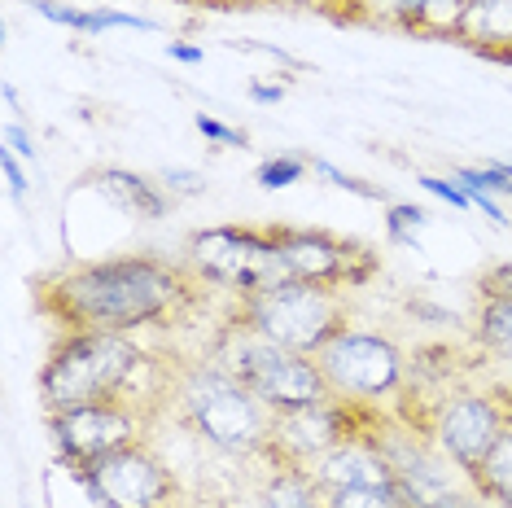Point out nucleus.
I'll use <instances>...</instances> for the list:
<instances>
[{
	"mask_svg": "<svg viewBox=\"0 0 512 508\" xmlns=\"http://www.w3.org/2000/svg\"><path fill=\"white\" fill-rule=\"evenodd\" d=\"M211 285L189 263L149 259H97L71 263L36 281V307L66 333H136L184 316Z\"/></svg>",
	"mask_w": 512,
	"mask_h": 508,
	"instance_id": "obj_1",
	"label": "nucleus"
},
{
	"mask_svg": "<svg viewBox=\"0 0 512 508\" xmlns=\"http://www.w3.org/2000/svg\"><path fill=\"white\" fill-rule=\"evenodd\" d=\"M154 364L132 333H62L40 368L44 412L84 408V403L136 399L132 386Z\"/></svg>",
	"mask_w": 512,
	"mask_h": 508,
	"instance_id": "obj_2",
	"label": "nucleus"
},
{
	"mask_svg": "<svg viewBox=\"0 0 512 508\" xmlns=\"http://www.w3.org/2000/svg\"><path fill=\"white\" fill-rule=\"evenodd\" d=\"M171 395L184 425L206 438L211 447L228 456H263L267 438H272V412L250 395L232 373H224L219 364L202 360L180 368L171 381Z\"/></svg>",
	"mask_w": 512,
	"mask_h": 508,
	"instance_id": "obj_3",
	"label": "nucleus"
},
{
	"mask_svg": "<svg viewBox=\"0 0 512 508\" xmlns=\"http://www.w3.org/2000/svg\"><path fill=\"white\" fill-rule=\"evenodd\" d=\"M206 360L237 377L267 412H294V408H311V403L333 399L316 355L285 351V346L259 338L246 325H237V320H228L219 329Z\"/></svg>",
	"mask_w": 512,
	"mask_h": 508,
	"instance_id": "obj_4",
	"label": "nucleus"
},
{
	"mask_svg": "<svg viewBox=\"0 0 512 508\" xmlns=\"http://www.w3.org/2000/svg\"><path fill=\"white\" fill-rule=\"evenodd\" d=\"M232 320L267 342L285 346V351L320 355L337 333L351 329V307H346V294L329 290V285L276 281L267 290L241 294L232 307Z\"/></svg>",
	"mask_w": 512,
	"mask_h": 508,
	"instance_id": "obj_5",
	"label": "nucleus"
},
{
	"mask_svg": "<svg viewBox=\"0 0 512 508\" xmlns=\"http://www.w3.org/2000/svg\"><path fill=\"white\" fill-rule=\"evenodd\" d=\"M184 263L202 276L206 285L228 294H254L267 290L276 281H289L281 268V250H276L272 228H241V224H224V228H202L189 237L184 246Z\"/></svg>",
	"mask_w": 512,
	"mask_h": 508,
	"instance_id": "obj_6",
	"label": "nucleus"
},
{
	"mask_svg": "<svg viewBox=\"0 0 512 508\" xmlns=\"http://www.w3.org/2000/svg\"><path fill=\"white\" fill-rule=\"evenodd\" d=\"M324 381L337 399L351 403H381L386 395L403 386L407 377V355L381 333L346 329L316 355Z\"/></svg>",
	"mask_w": 512,
	"mask_h": 508,
	"instance_id": "obj_7",
	"label": "nucleus"
},
{
	"mask_svg": "<svg viewBox=\"0 0 512 508\" xmlns=\"http://www.w3.org/2000/svg\"><path fill=\"white\" fill-rule=\"evenodd\" d=\"M145 425H149V412L136 399H110V403H84V408L49 412V438L57 447V460L71 473L110 452H123L132 443H145Z\"/></svg>",
	"mask_w": 512,
	"mask_h": 508,
	"instance_id": "obj_8",
	"label": "nucleus"
},
{
	"mask_svg": "<svg viewBox=\"0 0 512 508\" xmlns=\"http://www.w3.org/2000/svg\"><path fill=\"white\" fill-rule=\"evenodd\" d=\"M377 421L372 403H351V399H324L311 408L294 412H272V438H267L263 460L272 465H316L320 456H329L337 443H346L364 425Z\"/></svg>",
	"mask_w": 512,
	"mask_h": 508,
	"instance_id": "obj_9",
	"label": "nucleus"
},
{
	"mask_svg": "<svg viewBox=\"0 0 512 508\" xmlns=\"http://www.w3.org/2000/svg\"><path fill=\"white\" fill-rule=\"evenodd\" d=\"M276 250H281V268L289 281L329 285V290H359L377 276L381 259L364 241L333 237L324 228H272Z\"/></svg>",
	"mask_w": 512,
	"mask_h": 508,
	"instance_id": "obj_10",
	"label": "nucleus"
},
{
	"mask_svg": "<svg viewBox=\"0 0 512 508\" xmlns=\"http://www.w3.org/2000/svg\"><path fill=\"white\" fill-rule=\"evenodd\" d=\"M79 487L97 508H176L180 482L145 443L110 452L92 465L75 469Z\"/></svg>",
	"mask_w": 512,
	"mask_h": 508,
	"instance_id": "obj_11",
	"label": "nucleus"
},
{
	"mask_svg": "<svg viewBox=\"0 0 512 508\" xmlns=\"http://www.w3.org/2000/svg\"><path fill=\"white\" fill-rule=\"evenodd\" d=\"M429 430H434V443L447 456V465L473 473L495 452L499 438L512 430V412L504 408V395H495V390H460V395L438 403V417Z\"/></svg>",
	"mask_w": 512,
	"mask_h": 508,
	"instance_id": "obj_12",
	"label": "nucleus"
},
{
	"mask_svg": "<svg viewBox=\"0 0 512 508\" xmlns=\"http://www.w3.org/2000/svg\"><path fill=\"white\" fill-rule=\"evenodd\" d=\"M381 425L386 417H377L368 430L351 434L346 443H337L329 456H320L311 473L324 482V491H337V487H386V482H399L394 478V460L381 443Z\"/></svg>",
	"mask_w": 512,
	"mask_h": 508,
	"instance_id": "obj_13",
	"label": "nucleus"
},
{
	"mask_svg": "<svg viewBox=\"0 0 512 508\" xmlns=\"http://www.w3.org/2000/svg\"><path fill=\"white\" fill-rule=\"evenodd\" d=\"M346 18L368 22V27H394L407 36L451 40L464 14V0H342Z\"/></svg>",
	"mask_w": 512,
	"mask_h": 508,
	"instance_id": "obj_14",
	"label": "nucleus"
},
{
	"mask_svg": "<svg viewBox=\"0 0 512 508\" xmlns=\"http://www.w3.org/2000/svg\"><path fill=\"white\" fill-rule=\"evenodd\" d=\"M451 40L477 57L512 62V0H464Z\"/></svg>",
	"mask_w": 512,
	"mask_h": 508,
	"instance_id": "obj_15",
	"label": "nucleus"
},
{
	"mask_svg": "<svg viewBox=\"0 0 512 508\" xmlns=\"http://www.w3.org/2000/svg\"><path fill=\"white\" fill-rule=\"evenodd\" d=\"M92 189H97L110 206H119L123 215L145 219V224L167 219V211L176 206V198L162 189V180H149L141 171H127V167H101L97 176H92Z\"/></svg>",
	"mask_w": 512,
	"mask_h": 508,
	"instance_id": "obj_16",
	"label": "nucleus"
},
{
	"mask_svg": "<svg viewBox=\"0 0 512 508\" xmlns=\"http://www.w3.org/2000/svg\"><path fill=\"white\" fill-rule=\"evenodd\" d=\"M263 508H329V491L307 465H272L259 487Z\"/></svg>",
	"mask_w": 512,
	"mask_h": 508,
	"instance_id": "obj_17",
	"label": "nucleus"
},
{
	"mask_svg": "<svg viewBox=\"0 0 512 508\" xmlns=\"http://www.w3.org/2000/svg\"><path fill=\"white\" fill-rule=\"evenodd\" d=\"M473 338L482 351H491L495 360L512 364V298L504 294H482L473 311Z\"/></svg>",
	"mask_w": 512,
	"mask_h": 508,
	"instance_id": "obj_18",
	"label": "nucleus"
},
{
	"mask_svg": "<svg viewBox=\"0 0 512 508\" xmlns=\"http://www.w3.org/2000/svg\"><path fill=\"white\" fill-rule=\"evenodd\" d=\"M469 482H473V491L482 495V500H491V504L508 500L512 495V430L499 438L495 452L469 473Z\"/></svg>",
	"mask_w": 512,
	"mask_h": 508,
	"instance_id": "obj_19",
	"label": "nucleus"
},
{
	"mask_svg": "<svg viewBox=\"0 0 512 508\" xmlns=\"http://www.w3.org/2000/svg\"><path fill=\"white\" fill-rule=\"evenodd\" d=\"M329 508H412L399 482L386 487H337L329 491Z\"/></svg>",
	"mask_w": 512,
	"mask_h": 508,
	"instance_id": "obj_20",
	"label": "nucleus"
},
{
	"mask_svg": "<svg viewBox=\"0 0 512 508\" xmlns=\"http://www.w3.org/2000/svg\"><path fill=\"white\" fill-rule=\"evenodd\" d=\"M311 171L307 158H298V154H276V158H267V163H259V171H254V180L263 184V189H289V184H298L302 176Z\"/></svg>",
	"mask_w": 512,
	"mask_h": 508,
	"instance_id": "obj_21",
	"label": "nucleus"
},
{
	"mask_svg": "<svg viewBox=\"0 0 512 508\" xmlns=\"http://www.w3.org/2000/svg\"><path fill=\"white\" fill-rule=\"evenodd\" d=\"M386 228H390V241L416 246V241H421V233L429 228V211H421V206H407V202H394Z\"/></svg>",
	"mask_w": 512,
	"mask_h": 508,
	"instance_id": "obj_22",
	"label": "nucleus"
},
{
	"mask_svg": "<svg viewBox=\"0 0 512 508\" xmlns=\"http://www.w3.org/2000/svg\"><path fill=\"white\" fill-rule=\"evenodd\" d=\"M311 171H316V176H324L329 184H337V189L355 193V198H368V202H386V189H377V184H364L359 176H346L342 167L324 163V158H311Z\"/></svg>",
	"mask_w": 512,
	"mask_h": 508,
	"instance_id": "obj_23",
	"label": "nucleus"
},
{
	"mask_svg": "<svg viewBox=\"0 0 512 508\" xmlns=\"http://www.w3.org/2000/svg\"><path fill=\"white\" fill-rule=\"evenodd\" d=\"M158 180H162V189L171 193V198H202L206 193V176L202 171H184V167H167V171H158Z\"/></svg>",
	"mask_w": 512,
	"mask_h": 508,
	"instance_id": "obj_24",
	"label": "nucleus"
},
{
	"mask_svg": "<svg viewBox=\"0 0 512 508\" xmlns=\"http://www.w3.org/2000/svg\"><path fill=\"white\" fill-rule=\"evenodd\" d=\"M193 123H197V132H202L206 141H215V145H241V149H246V141H250V136L241 132V127H228V123L211 119V114H197Z\"/></svg>",
	"mask_w": 512,
	"mask_h": 508,
	"instance_id": "obj_25",
	"label": "nucleus"
},
{
	"mask_svg": "<svg viewBox=\"0 0 512 508\" xmlns=\"http://www.w3.org/2000/svg\"><path fill=\"white\" fill-rule=\"evenodd\" d=\"M421 184L429 193H438L442 202H451L456 211H473V202H469V193L460 189V180L456 176H421Z\"/></svg>",
	"mask_w": 512,
	"mask_h": 508,
	"instance_id": "obj_26",
	"label": "nucleus"
},
{
	"mask_svg": "<svg viewBox=\"0 0 512 508\" xmlns=\"http://www.w3.org/2000/svg\"><path fill=\"white\" fill-rule=\"evenodd\" d=\"M5 149H14V154H18V158H27V163H36V158H40L36 136H31L22 123H5Z\"/></svg>",
	"mask_w": 512,
	"mask_h": 508,
	"instance_id": "obj_27",
	"label": "nucleus"
},
{
	"mask_svg": "<svg viewBox=\"0 0 512 508\" xmlns=\"http://www.w3.org/2000/svg\"><path fill=\"white\" fill-rule=\"evenodd\" d=\"M0 167H5V180H9V193H14L18 202H27V171H22V163H18V154L14 149H0Z\"/></svg>",
	"mask_w": 512,
	"mask_h": 508,
	"instance_id": "obj_28",
	"label": "nucleus"
},
{
	"mask_svg": "<svg viewBox=\"0 0 512 508\" xmlns=\"http://www.w3.org/2000/svg\"><path fill=\"white\" fill-rule=\"evenodd\" d=\"M482 294H504V298H512V263H495L491 272H482Z\"/></svg>",
	"mask_w": 512,
	"mask_h": 508,
	"instance_id": "obj_29",
	"label": "nucleus"
},
{
	"mask_svg": "<svg viewBox=\"0 0 512 508\" xmlns=\"http://www.w3.org/2000/svg\"><path fill=\"white\" fill-rule=\"evenodd\" d=\"M167 53L176 57V62H184V66H197V62H206V49H193V44H167Z\"/></svg>",
	"mask_w": 512,
	"mask_h": 508,
	"instance_id": "obj_30",
	"label": "nucleus"
},
{
	"mask_svg": "<svg viewBox=\"0 0 512 508\" xmlns=\"http://www.w3.org/2000/svg\"><path fill=\"white\" fill-rule=\"evenodd\" d=\"M250 97L259 101V106H276V101L285 97V88H281V84H276V88H272V84H250Z\"/></svg>",
	"mask_w": 512,
	"mask_h": 508,
	"instance_id": "obj_31",
	"label": "nucleus"
},
{
	"mask_svg": "<svg viewBox=\"0 0 512 508\" xmlns=\"http://www.w3.org/2000/svg\"><path fill=\"white\" fill-rule=\"evenodd\" d=\"M0 92H5V101H9V110H14V114H18V92H14V84H5V88H0Z\"/></svg>",
	"mask_w": 512,
	"mask_h": 508,
	"instance_id": "obj_32",
	"label": "nucleus"
},
{
	"mask_svg": "<svg viewBox=\"0 0 512 508\" xmlns=\"http://www.w3.org/2000/svg\"><path fill=\"white\" fill-rule=\"evenodd\" d=\"M184 5H241V0H184Z\"/></svg>",
	"mask_w": 512,
	"mask_h": 508,
	"instance_id": "obj_33",
	"label": "nucleus"
},
{
	"mask_svg": "<svg viewBox=\"0 0 512 508\" xmlns=\"http://www.w3.org/2000/svg\"><path fill=\"white\" fill-rule=\"evenodd\" d=\"M499 508H512V495H508V500H504V504H499Z\"/></svg>",
	"mask_w": 512,
	"mask_h": 508,
	"instance_id": "obj_34",
	"label": "nucleus"
}]
</instances>
